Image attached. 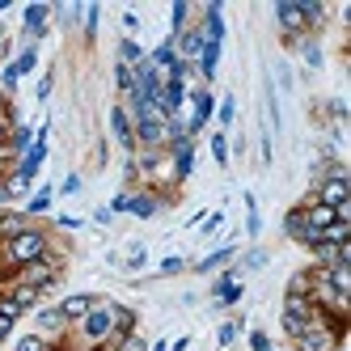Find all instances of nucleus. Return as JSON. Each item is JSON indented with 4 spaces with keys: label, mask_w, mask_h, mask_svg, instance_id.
I'll return each instance as SVG.
<instances>
[{
    "label": "nucleus",
    "mask_w": 351,
    "mask_h": 351,
    "mask_svg": "<svg viewBox=\"0 0 351 351\" xmlns=\"http://www.w3.org/2000/svg\"><path fill=\"white\" fill-rule=\"evenodd\" d=\"M313 204H326V208H343L347 199H351V182H347V169L343 165H330V169H322V178L313 186Z\"/></svg>",
    "instance_id": "obj_2"
},
{
    "label": "nucleus",
    "mask_w": 351,
    "mask_h": 351,
    "mask_svg": "<svg viewBox=\"0 0 351 351\" xmlns=\"http://www.w3.org/2000/svg\"><path fill=\"white\" fill-rule=\"evenodd\" d=\"M51 241H56V237L47 233V229H38V224H30L26 233H17V237H9V241H0V271H17V267L43 258L47 250H51Z\"/></svg>",
    "instance_id": "obj_1"
},
{
    "label": "nucleus",
    "mask_w": 351,
    "mask_h": 351,
    "mask_svg": "<svg viewBox=\"0 0 351 351\" xmlns=\"http://www.w3.org/2000/svg\"><path fill=\"white\" fill-rule=\"evenodd\" d=\"M153 351H169V347H165V343H157V347H153Z\"/></svg>",
    "instance_id": "obj_24"
},
{
    "label": "nucleus",
    "mask_w": 351,
    "mask_h": 351,
    "mask_svg": "<svg viewBox=\"0 0 351 351\" xmlns=\"http://www.w3.org/2000/svg\"><path fill=\"white\" fill-rule=\"evenodd\" d=\"M317 317H322V309H313L309 296H284V313H280V322H284V335H288V339L305 335Z\"/></svg>",
    "instance_id": "obj_3"
},
{
    "label": "nucleus",
    "mask_w": 351,
    "mask_h": 351,
    "mask_svg": "<svg viewBox=\"0 0 351 351\" xmlns=\"http://www.w3.org/2000/svg\"><path fill=\"white\" fill-rule=\"evenodd\" d=\"M30 216L26 212H0V241H9V237H17V233H26L30 229Z\"/></svg>",
    "instance_id": "obj_9"
},
{
    "label": "nucleus",
    "mask_w": 351,
    "mask_h": 351,
    "mask_svg": "<svg viewBox=\"0 0 351 351\" xmlns=\"http://www.w3.org/2000/svg\"><path fill=\"white\" fill-rule=\"evenodd\" d=\"M178 271H186L182 258H165V263H161V275H178Z\"/></svg>",
    "instance_id": "obj_18"
},
{
    "label": "nucleus",
    "mask_w": 351,
    "mask_h": 351,
    "mask_svg": "<svg viewBox=\"0 0 351 351\" xmlns=\"http://www.w3.org/2000/svg\"><path fill=\"white\" fill-rule=\"evenodd\" d=\"M5 296L13 300V305H17L21 313L38 309V300H43V292H38V288H30V284H17V280H5Z\"/></svg>",
    "instance_id": "obj_8"
},
{
    "label": "nucleus",
    "mask_w": 351,
    "mask_h": 351,
    "mask_svg": "<svg viewBox=\"0 0 351 351\" xmlns=\"http://www.w3.org/2000/svg\"><path fill=\"white\" fill-rule=\"evenodd\" d=\"M110 132H114V140L128 148V153L136 148V123H132L128 106H114V110H110Z\"/></svg>",
    "instance_id": "obj_6"
},
{
    "label": "nucleus",
    "mask_w": 351,
    "mask_h": 351,
    "mask_svg": "<svg viewBox=\"0 0 351 351\" xmlns=\"http://www.w3.org/2000/svg\"><path fill=\"white\" fill-rule=\"evenodd\" d=\"M233 258V250H216V254H208V258H199V267L195 271H216L220 263H229Z\"/></svg>",
    "instance_id": "obj_14"
},
{
    "label": "nucleus",
    "mask_w": 351,
    "mask_h": 351,
    "mask_svg": "<svg viewBox=\"0 0 351 351\" xmlns=\"http://www.w3.org/2000/svg\"><path fill=\"white\" fill-rule=\"evenodd\" d=\"M13 351H60V347L47 343V339H38V335H21V339L13 343Z\"/></svg>",
    "instance_id": "obj_11"
},
{
    "label": "nucleus",
    "mask_w": 351,
    "mask_h": 351,
    "mask_svg": "<svg viewBox=\"0 0 351 351\" xmlns=\"http://www.w3.org/2000/svg\"><path fill=\"white\" fill-rule=\"evenodd\" d=\"M263 263H267V254H263V250H254V254H245L241 267H263Z\"/></svg>",
    "instance_id": "obj_22"
},
{
    "label": "nucleus",
    "mask_w": 351,
    "mask_h": 351,
    "mask_svg": "<svg viewBox=\"0 0 351 351\" xmlns=\"http://www.w3.org/2000/svg\"><path fill=\"white\" fill-rule=\"evenodd\" d=\"M233 339H237V322H224V326H220V335H216V343H220V347H229Z\"/></svg>",
    "instance_id": "obj_15"
},
{
    "label": "nucleus",
    "mask_w": 351,
    "mask_h": 351,
    "mask_svg": "<svg viewBox=\"0 0 351 351\" xmlns=\"http://www.w3.org/2000/svg\"><path fill=\"white\" fill-rule=\"evenodd\" d=\"M309 288H313V280H309V271H296L292 280H288V292H284V296H309Z\"/></svg>",
    "instance_id": "obj_12"
},
{
    "label": "nucleus",
    "mask_w": 351,
    "mask_h": 351,
    "mask_svg": "<svg viewBox=\"0 0 351 351\" xmlns=\"http://www.w3.org/2000/svg\"><path fill=\"white\" fill-rule=\"evenodd\" d=\"M43 17H47V9H43V5L26 9V30H38V26H43Z\"/></svg>",
    "instance_id": "obj_16"
},
{
    "label": "nucleus",
    "mask_w": 351,
    "mask_h": 351,
    "mask_svg": "<svg viewBox=\"0 0 351 351\" xmlns=\"http://www.w3.org/2000/svg\"><path fill=\"white\" fill-rule=\"evenodd\" d=\"M51 199H56V191H51V186L34 191V195H30V204H26V216L34 220V216H43V212H51Z\"/></svg>",
    "instance_id": "obj_10"
},
{
    "label": "nucleus",
    "mask_w": 351,
    "mask_h": 351,
    "mask_svg": "<svg viewBox=\"0 0 351 351\" xmlns=\"http://www.w3.org/2000/svg\"><path fill=\"white\" fill-rule=\"evenodd\" d=\"M233 114H237L233 97H224V102H220V123H224V128H229V123H233Z\"/></svg>",
    "instance_id": "obj_17"
},
{
    "label": "nucleus",
    "mask_w": 351,
    "mask_h": 351,
    "mask_svg": "<svg viewBox=\"0 0 351 351\" xmlns=\"http://www.w3.org/2000/svg\"><path fill=\"white\" fill-rule=\"evenodd\" d=\"M68 330H72V326H68V317L60 313V305H47V309H34V335L38 339H47V343H64L68 339Z\"/></svg>",
    "instance_id": "obj_4"
},
{
    "label": "nucleus",
    "mask_w": 351,
    "mask_h": 351,
    "mask_svg": "<svg viewBox=\"0 0 351 351\" xmlns=\"http://www.w3.org/2000/svg\"><path fill=\"white\" fill-rule=\"evenodd\" d=\"M250 347H254V351H271V339L263 330H254V335H250Z\"/></svg>",
    "instance_id": "obj_19"
},
{
    "label": "nucleus",
    "mask_w": 351,
    "mask_h": 351,
    "mask_svg": "<svg viewBox=\"0 0 351 351\" xmlns=\"http://www.w3.org/2000/svg\"><path fill=\"white\" fill-rule=\"evenodd\" d=\"M275 17H280L288 43H300L309 34V21H305V13H300V0H280V5H275Z\"/></svg>",
    "instance_id": "obj_5"
},
{
    "label": "nucleus",
    "mask_w": 351,
    "mask_h": 351,
    "mask_svg": "<svg viewBox=\"0 0 351 351\" xmlns=\"http://www.w3.org/2000/svg\"><path fill=\"white\" fill-rule=\"evenodd\" d=\"M212 157H216V165H229V140H224V132L212 136Z\"/></svg>",
    "instance_id": "obj_13"
},
{
    "label": "nucleus",
    "mask_w": 351,
    "mask_h": 351,
    "mask_svg": "<svg viewBox=\"0 0 351 351\" xmlns=\"http://www.w3.org/2000/svg\"><path fill=\"white\" fill-rule=\"evenodd\" d=\"M5 136H9V119H5V110H0V144H5Z\"/></svg>",
    "instance_id": "obj_23"
},
{
    "label": "nucleus",
    "mask_w": 351,
    "mask_h": 351,
    "mask_svg": "<svg viewBox=\"0 0 351 351\" xmlns=\"http://www.w3.org/2000/svg\"><path fill=\"white\" fill-rule=\"evenodd\" d=\"M13 326H17V322H13V317H5V313H0V343H5V339H9V335H13Z\"/></svg>",
    "instance_id": "obj_21"
},
{
    "label": "nucleus",
    "mask_w": 351,
    "mask_h": 351,
    "mask_svg": "<svg viewBox=\"0 0 351 351\" xmlns=\"http://www.w3.org/2000/svg\"><path fill=\"white\" fill-rule=\"evenodd\" d=\"M93 300H97V296H89V292H72V296H64V300H60V313L68 317V326H81V322H85V313L93 309Z\"/></svg>",
    "instance_id": "obj_7"
},
{
    "label": "nucleus",
    "mask_w": 351,
    "mask_h": 351,
    "mask_svg": "<svg viewBox=\"0 0 351 351\" xmlns=\"http://www.w3.org/2000/svg\"><path fill=\"white\" fill-rule=\"evenodd\" d=\"M81 191V173H68L64 178V195H77Z\"/></svg>",
    "instance_id": "obj_20"
}]
</instances>
